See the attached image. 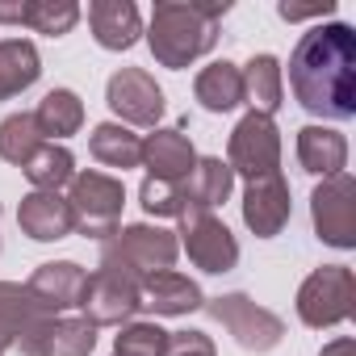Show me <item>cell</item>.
<instances>
[{
	"instance_id": "6da1fadb",
	"label": "cell",
	"mask_w": 356,
	"mask_h": 356,
	"mask_svg": "<svg viewBox=\"0 0 356 356\" xmlns=\"http://www.w3.org/2000/svg\"><path fill=\"white\" fill-rule=\"evenodd\" d=\"M289 88L298 105L323 122H348L356 113V34L348 22H327L298 38Z\"/></svg>"
},
{
	"instance_id": "7a4b0ae2",
	"label": "cell",
	"mask_w": 356,
	"mask_h": 356,
	"mask_svg": "<svg viewBox=\"0 0 356 356\" xmlns=\"http://www.w3.org/2000/svg\"><path fill=\"white\" fill-rule=\"evenodd\" d=\"M227 13L231 0H159L147 26V47L155 63L181 72L206 51H214Z\"/></svg>"
},
{
	"instance_id": "3957f363",
	"label": "cell",
	"mask_w": 356,
	"mask_h": 356,
	"mask_svg": "<svg viewBox=\"0 0 356 356\" xmlns=\"http://www.w3.org/2000/svg\"><path fill=\"white\" fill-rule=\"evenodd\" d=\"M176 256H181L176 231H163V227H151V222H134V227L113 231L101 243V264L97 268L122 273V277H130V281L143 285V277L172 268Z\"/></svg>"
},
{
	"instance_id": "277c9868",
	"label": "cell",
	"mask_w": 356,
	"mask_h": 356,
	"mask_svg": "<svg viewBox=\"0 0 356 356\" xmlns=\"http://www.w3.org/2000/svg\"><path fill=\"white\" fill-rule=\"evenodd\" d=\"M122 206H126V189L118 176L109 172H76L67 185V210H72V227L84 239H109L122 222Z\"/></svg>"
},
{
	"instance_id": "5b68a950",
	"label": "cell",
	"mask_w": 356,
	"mask_h": 356,
	"mask_svg": "<svg viewBox=\"0 0 356 356\" xmlns=\"http://www.w3.org/2000/svg\"><path fill=\"white\" fill-rule=\"evenodd\" d=\"M356 310V277L343 264L314 268L298 289V318L306 327H335Z\"/></svg>"
},
{
	"instance_id": "8992f818",
	"label": "cell",
	"mask_w": 356,
	"mask_h": 356,
	"mask_svg": "<svg viewBox=\"0 0 356 356\" xmlns=\"http://www.w3.org/2000/svg\"><path fill=\"white\" fill-rule=\"evenodd\" d=\"M227 168L243 181H264L281 172V130L268 113H243L227 143Z\"/></svg>"
},
{
	"instance_id": "52a82bcc",
	"label": "cell",
	"mask_w": 356,
	"mask_h": 356,
	"mask_svg": "<svg viewBox=\"0 0 356 356\" xmlns=\"http://www.w3.org/2000/svg\"><path fill=\"white\" fill-rule=\"evenodd\" d=\"M206 310H210L214 323H222V327L235 335V343H239L243 352H273V348L281 343V335H285V323H281L273 310L256 306L248 293L210 298Z\"/></svg>"
},
{
	"instance_id": "ba28073f",
	"label": "cell",
	"mask_w": 356,
	"mask_h": 356,
	"mask_svg": "<svg viewBox=\"0 0 356 356\" xmlns=\"http://www.w3.org/2000/svg\"><path fill=\"white\" fill-rule=\"evenodd\" d=\"M176 235H181L176 243L189 252V260L202 273H231L239 264V243H235L231 227L210 210H185Z\"/></svg>"
},
{
	"instance_id": "9c48e42d",
	"label": "cell",
	"mask_w": 356,
	"mask_h": 356,
	"mask_svg": "<svg viewBox=\"0 0 356 356\" xmlns=\"http://www.w3.org/2000/svg\"><path fill=\"white\" fill-rule=\"evenodd\" d=\"M310 214H314V231L327 248H356V181L348 172H335L314 189L310 197Z\"/></svg>"
},
{
	"instance_id": "30bf717a",
	"label": "cell",
	"mask_w": 356,
	"mask_h": 356,
	"mask_svg": "<svg viewBox=\"0 0 356 356\" xmlns=\"http://www.w3.org/2000/svg\"><path fill=\"white\" fill-rule=\"evenodd\" d=\"M80 310H84V318L92 327H126L143 310L138 281H130L122 273H109V268H97V273H88Z\"/></svg>"
},
{
	"instance_id": "8fae6325",
	"label": "cell",
	"mask_w": 356,
	"mask_h": 356,
	"mask_svg": "<svg viewBox=\"0 0 356 356\" xmlns=\"http://www.w3.org/2000/svg\"><path fill=\"white\" fill-rule=\"evenodd\" d=\"M105 101H109V109L118 113L122 126H151L155 130V122L163 118V88L143 67L113 72L109 84H105Z\"/></svg>"
},
{
	"instance_id": "7c38bea8",
	"label": "cell",
	"mask_w": 356,
	"mask_h": 356,
	"mask_svg": "<svg viewBox=\"0 0 356 356\" xmlns=\"http://www.w3.org/2000/svg\"><path fill=\"white\" fill-rule=\"evenodd\" d=\"M47 323H51V314L38 310V302L30 298L26 285L0 281V352L17 348L22 356H34V343L47 331Z\"/></svg>"
},
{
	"instance_id": "4fadbf2b",
	"label": "cell",
	"mask_w": 356,
	"mask_h": 356,
	"mask_svg": "<svg viewBox=\"0 0 356 356\" xmlns=\"http://www.w3.org/2000/svg\"><path fill=\"white\" fill-rule=\"evenodd\" d=\"M84 285H88V268H80L76 260H51V264H38L34 277L26 281L30 298H34L38 310H47L51 318H59V314H67V310H80Z\"/></svg>"
},
{
	"instance_id": "5bb4252c",
	"label": "cell",
	"mask_w": 356,
	"mask_h": 356,
	"mask_svg": "<svg viewBox=\"0 0 356 356\" xmlns=\"http://www.w3.org/2000/svg\"><path fill=\"white\" fill-rule=\"evenodd\" d=\"M143 163H147V181H163V185H181L189 168L197 163V151L189 143V134L181 126H155L143 138Z\"/></svg>"
},
{
	"instance_id": "9a60e30c",
	"label": "cell",
	"mask_w": 356,
	"mask_h": 356,
	"mask_svg": "<svg viewBox=\"0 0 356 356\" xmlns=\"http://www.w3.org/2000/svg\"><path fill=\"white\" fill-rule=\"evenodd\" d=\"M243 222L256 239H273L289 222V185L285 176H264V181H248L243 193Z\"/></svg>"
},
{
	"instance_id": "2e32d148",
	"label": "cell",
	"mask_w": 356,
	"mask_h": 356,
	"mask_svg": "<svg viewBox=\"0 0 356 356\" xmlns=\"http://www.w3.org/2000/svg\"><path fill=\"white\" fill-rule=\"evenodd\" d=\"M138 298H143V306H147V310H155V314H163V318L193 314V310H202V306H206L202 285H197L193 277H185V273H176V268H163V273L143 277Z\"/></svg>"
},
{
	"instance_id": "e0dca14e",
	"label": "cell",
	"mask_w": 356,
	"mask_h": 356,
	"mask_svg": "<svg viewBox=\"0 0 356 356\" xmlns=\"http://www.w3.org/2000/svg\"><path fill=\"white\" fill-rule=\"evenodd\" d=\"M17 227L22 235H30L34 243H59L67 239L76 227H72V210H67V197L63 193H26L22 206H17Z\"/></svg>"
},
{
	"instance_id": "ac0fdd59",
	"label": "cell",
	"mask_w": 356,
	"mask_h": 356,
	"mask_svg": "<svg viewBox=\"0 0 356 356\" xmlns=\"http://www.w3.org/2000/svg\"><path fill=\"white\" fill-rule=\"evenodd\" d=\"M88 30L105 51H130L143 34V17L130 0H92L88 5Z\"/></svg>"
},
{
	"instance_id": "d6986e66",
	"label": "cell",
	"mask_w": 356,
	"mask_h": 356,
	"mask_svg": "<svg viewBox=\"0 0 356 356\" xmlns=\"http://www.w3.org/2000/svg\"><path fill=\"white\" fill-rule=\"evenodd\" d=\"M231 189H235V172H231L227 159H218V155L197 159V163L189 168V176L181 181L185 206H189V210H210V214L231 197Z\"/></svg>"
},
{
	"instance_id": "ffe728a7",
	"label": "cell",
	"mask_w": 356,
	"mask_h": 356,
	"mask_svg": "<svg viewBox=\"0 0 356 356\" xmlns=\"http://www.w3.org/2000/svg\"><path fill=\"white\" fill-rule=\"evenodd\" d=\"M298 163L310 176H335L348 168V138L331 126H302L298 130Z\"/></svg>"
},
{
	"instance_id": "44dd1931",
	"label": "cell",
	"mask_w": 356,
	"mask_h": 356,
	"mask_svg": "<svg viewBox=\"0 0 356 356\" xmlns=\"http://www.w3.org/2000/svg\"><path fill=\"white\" fill-rule=\"evenodd\" d=\"M38 76H42V59H38V47L30 38H5L0 42V101L34 88Z\"/></svg>"
},
{
	"instance_id": "7402d4cb",
	"label": "cell",
	"mask_w": 356,
	"mask_h": 356,
	"mask_svg": "<svg viewBox=\"0 0 356 356\" xmlns=\"http://www.w3.org/2000/svg\"><path fill=\"white\" fill-rule=\"evenodd\" d=\"M193 97H197L202 109H210V113H231V109L243 101V72H239L231 59H218V63H210V67L197 72Z\"/></svg>"
},
{
	"instance_id": "603a6c76",
	"label": "cell",
	"mask_w": 356,
	"mask_h": 356,
	"mask_svg": "<svg viewBox=\"0 0 356 356\" xmlns=\"http://www.w3.org/2000/svg\"><path fill=\"white\" fill-rule=\"evenodd\" d=\"M97 348V327L84 314H59L34 343V356H88Z\"/></svg>"
},
{
	"instance_id": "cb8c5ba5",
	"label": "cell",
	"mask_w": 356,
	"mask_h": 356,
	"mask_svg": "<svg viewBox=\"0 0 356 356\" xmlns=\"http://www.w3.org/2000/svg\"><path fill=\"white\" fill-rule=\"evenodd\" d=\"M88 151H92L97 163H105V168H122V172L143 163V138H138L130 126H122V122H101V126H92V134H88Z\"/></svg>"
},
{
	"instance_id": "d4e9b609",
	"label": "cell",
	"mask_w": 356,
	"mask_h": 356,
	"mask_svg": "<svg viewBox=\"0 0 356 356\" xmlns=\"http://www.w3.org/2000/svg\"><path fill=\"white\" fill-rule=\"evenodd\" d=\"M243 72V101H252V113H277L281 97H285V80H281V63L273 55H252Z\"/></svg>"
},
{
	"instance_id": "484cf974",
	"label": "cell",
	"mask_w": 356,
	"mask_h": 356,
	"mask_svg": "<svg viewBox=\"0 0 356 356\" xmlns=\"http://www.w3.org/2000/svg\"><path fill=\"white\" fill-rule=\"evenodd\" d=\"M22 172H26V181H30L38 193H59L63 185H72L76 159H72V151H67L63 143H42V147L22 163Z\"/></svg>"
},
{
	"instance_id": "4316f807",
	"label": "cell",
	"mask_w": 356,
	"mask_h": 356,
	"mask_svg": "<svg viewBox=\"0 0 356 356\" xmlns=\"http://www.w3.org/2000/svg\"><path fill=\"white\" fill-rule=\"evenodd\" d=\"M34 122L42 130V138H67L84 126V101L72 92V88H51L38 109H34Z\"/></svg>"
},
{
	"instance_id": "83f0119b",
	"label": "cell",
	"mask_w": 356,
	"mask_h": 356,
	"mask_svg": "<svg viewBox=\"0 0 356 356\" xmlns=\"http://www.w3.org/2000/svg\"><path fill=\"white\" fill-rule=\"evenodd\" d=\"M42 130L34 122V113H9L5 122H0V159L5 163H26L38 147H42Z\"/></svg>"
},
{
	"instance_id": "f1b7e54d",
	"label": "cell",
	"mask_w": 356,
	"mask_h": 356,
	"mask_svg": "<svg viewBox=\"0 0 356 356\" xmlns=\"http://www.w3.org/2000/svg\"><path fill=\"white\" fill-rule=\"evenodd\" d=\"M80 22V5L72 0H26V22L34 34H47V38H63L72 34V26Z\"/></svg>"
},
{
	"instance_id": "f546056e",
	"label": "cell",
	"mask_w": 356,
	"mask_h": 356,
	"mask_svg": "<svg viewBox=\"0 0 356 356\" xmlns=\"http://www.w3.org/2000/svg\"><path fill=\"white\" fill-rule=\"evenodd\" d=\"M168 331L159 323H126L113 339V356H163Z\"/></svg>"
},
{
	"instance_id": "4dcf8cb0",
	"label": "cell",
	"mask_w": 356,
	"mask_h": 356,
	"mask_svg": "<svg viewBox=\"0 0 356 356\" xmlns=\"http://www.w3.org/2000/svg\"><path fill=\"white\" fill-rule=\"evenodd\" d=\"M138 202H143V210H147L151 218H181V214L189 210L181 185H163V181H143Z\"/></svg>"
},
{
	"instance_id": "1f68e13d",
	"label": "cell",
	"mask_w": 356,
	"mask_h": 356,
	"mask_svg": "<svg viewBox=\"0 0 356 356\" xmlns=\"http://www.w3.org/2000/svg\"><path fill=\"white\" fill-rule=\"evenodd\" d=\"M163 356H218V352H214L210 335H202V331H168Z\"/></svg>"
},
{
	"instance_id": "d6a6232c",
	"label": "cell",
	"mask_w": 356,
	"mask_h": 356,
	"mask_svg": "<svg viewBox=\"0 0 356 356\" xmlns=\"http://www.w3.org/2000/svg\"><path fill=\"white\" fill-rule=\"evenodd\" d=\"M277 13L285 17V22H310V17H331L335 13V0H310V5H289V0H281L277 5Z\"/></svg>"
},
{
	"instance_id": "836d02e7",
	"label": "cell",
	"mask_w": 356,
	"mask_h": 356,
	"mask_svg": "<svg viewBox=\"0 0 356 356\" xmlns=\"http://www.w3.org/2000/svg\"><path fill=\"white\" fill-rule=\"evenodd\" d=\"M26 22V0H0V26H22Z\"/></svg>"
},
{
	"instance_id": "e575fe53",
	"label": "cell",
	"mask_w": 356,
	"mask_h": 356,
	"mask_svg": "<svg viewBox=\"0 0 356 356\" xmlns=\"http://www.w3.org/2000/svg\"><path fill=\"white\" fill-rule=\"evenodd\" d=\"M318 356H356V343H352V339L343 335V339H331V343H327V348H323Z\"/></svg>"
},
{
	"instance_id": "d590c367",
	"label": "cell",
	"mask_w": 356,
	"mask_h": 356,
	"mask_svg": "<svg viewBox=\"0 0 356 356\" xmlns=\"http://www.w3.org/2000/svg\"><path fill=\"white\" fill-rule=\"evenodd\" d=\"M0 356H5V352H0Z\"/></svg>"
}]
</instances>
